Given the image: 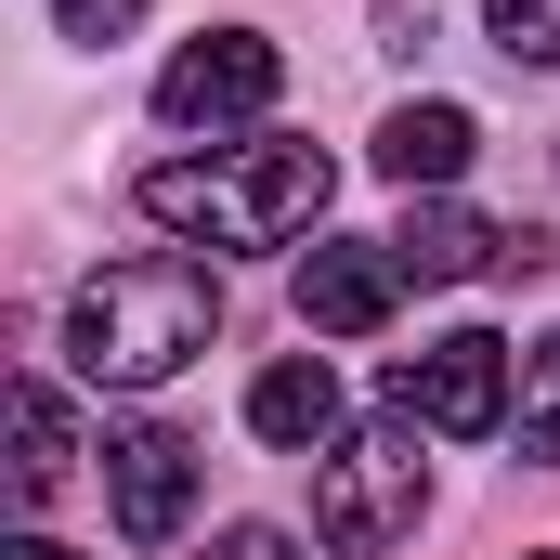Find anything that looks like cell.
<instances>
[{
	"label": "cell",
	"instance_id": "cell-10",
	"mask_svg": "<svg viewBox=\"0 0 560 560\" xmlns=\"http://www.w3.org/2000/svg\"><path fill=\"white\" fill-rule=\"evenodd\" d=\"M469 143H482V118H469V105H392V118H378V170H392L405 196H456Z\"/></svg>",
	"mask_w": 560,
	"mask_h": 560
},
{
	"label": "cell",
	"instance_id": "cell-13",
	"mask_svg": "<svg viewBox=\"0 0 560 560\" xmlns=\"http://www.w3.org/2000/svg\"><path fill=\"white\" fill-rule=\"evenodd\" d=\"M482 26L509 66H560V0H482Z\"/></svg>",
	"mask_w": 560,
	"mask_h": 560
},
{
	"label": "cell",
	"instance_id": "cell-7",
	"mask_svg": "<svg viewBox=\"0 0 560 560\" xmlns=\"http://www.w3.org/2000/svg\"><path fill=\"white\" fill-rule=\"evenodd\" d=\"M392 300H405L392 235H326V248L300 261V326H326V339H365V326H392Z\"/></svg>",
	"mask_w": 560,
	"mask_h": 560
},
{
	"label": "cell",
	"instance_id": "cell-17",
	"mask_svg": "<svg viewBox=\"0 0 560 560\" xmlns=\"http://www.w3.org/2000/svg\"><path fill=\"white\" fill-rule=\"evenodd\" d=\"M0 560H79V548H52V535H13V548H0Z\"/></svg>",
	"mask_w": 560,
	"mask_h": 560
},
{
	"label": "cell",
	"instance_id": "cell-4",
	"mask_svg": "<svg viewBox=\"0 0 560 560\" xmlns=\"http://www.w3.org/2000/svg\"><path fill=\"white\" fill-rule=\"evenodd\" d=\"M275 92H287V52L261 39V26H209V39H183L170 66H156V118L170 131H248V118H275Z\"/></svg>",
	"mask_w": 560,
	"mask_h": 560
},
{
	"label": "cell",
	"instance_id": "cell-11",
	"mask_svg": "<svg viewBox=\"0 0 560 560\" xmlns=\"http://www.w3.org/2000/svg\"><path fill=\"white\" fill-rule=\"evenodd\" d=\"M13 495H52L66 482V405H52V378H13Z\"/></svg>",
	"mask_w": 560,
	"mask_h": 560
},
{
	"label": "cell",
	"instance_id": "cell-15",
	"mask_svg": "<svg viewBox=\"0 0 560 560\" xmlns=\"http://www.w3.org/2000/svg\"><path fill=\"white\" fill-rule=\"evenodd\" d=\"M209 560H300V535H275V522H235V535H209Z\"/></svg>",
	"mask_w": 560,
	"mask_h": 560
},
{
	"label": "cell",
	"instance_id": "cell-2",
	"mask_svg": "<svg viewBox=\"0 0 560 560\" xmlns=\"http://www.w3.org/2000/svg\"><path fill=\"white\" fill-rule=\"evenodd\" d=\"M131 196H143V222H170L196 248H287V235L326 222L339 170L313 143H209V156H156Z\"/></svg>",
	"mask_w": 560,
	"mask_h": 560
},
{
	"label": "cell",
	"instance_id": "cell-12",
	"mask_svg": "<svg viewBox=\"0 0 560 560\" xmlns=\"http://www.w3.org/2000/svg\"><path fill=\"white\" fill-rule=\"evenodd\" d=\"M522 456H535V469L560 456V326L522 352Z\"/></svg>",
	"mask_w": 560,
	"mask_h": 560
},
{
	"label": "cell",
	"instance_id": "cell-8",
	"mask_svg": "<svg viewBox=\"0 0 560 560\" xmlns=\"http://www.w3.org/2000/svg\"><path fill=\"white\" fill-rule=\"evenodd\" d=\"M509 235L522 222H482L456 196H418V222L392 235V261H405V287H469V275H509Z\"/></svg>",
	"mask_w": 560,
	"mask_h": 560
},
{
	"label": "cell",
	"instance_id": "cell-6",
	"mask_svg": "<svg viewBox=\"0 0 560 560\" xmlns=\"http://www.w3.org/2000/svg\"><path fill=\"white\" fill-rule=\"evenodd\" d=\"M105 509H118V535H131V548H170V535H183V522H196V443H183V430H118V443H105Z\"/></svg>",
	"mask_w": 560,
	"mask_h": 560
},
{
	"label": "cell",
	"instance_id": "cell-1",
	"mask_svg": "<svg viewBox=\"0 0 560 560\" xmlns=\"http://www.w3.org/2000/svg\"><path fill=\"white\" fill-rule=\"evenodd\" d=\"M209 339H222V275L183 261V248L105 261V275L66 300V365H79L92 392H156V378H183Z\"/></svg>",
	"mask_w": 560,
	"mask_h": 560
},
{
	"label": "cell",
	"instance_id": "cell-3",
	"mask_svg": "<svg viewBox=\"0 0 560 560\" xmlns=\"http://www.w3.org/2000/svg\"><path fill=\"white\" fill-rule=\"evenodd\" d=\"M430 509V456H418V418H378V430H339L313 456V548L339 560H378L405 548Z\"/></svg>",
	"mask_w": 560,
	"mask_h": 560
},
{
	"label": "cell",
	"instance_id": "cell-9",
	"mask_svg": "<svg viewBox=\"0 0 560 560\" xmlns=\"http://www.w3.org/2000/svg\"><path fill=\"white\" fill-rule=\"evenodd\" d=\"M248 430L287 443V456H326V443H339V378H326V352L261 365V378H248Z\"/></svg>",
	"mask_w": 560,
	"mask_h": 560
},
{
	"label": "cell",
	"instance_id": "cell-5",
	"mask_svg": "<svg viewBox=\"0 0 560 560\" xmlns=\"http://www.w3.org/2000/svg\"><path fill=\"white\" fill-rule=\"evenodd\" d=\"M392 418H418V430H495L509 418V339L495 326H443V339H418L405 365H392Z\"/></svg>",
	"mask_w": 560,
	"mask_h": 560
},
{
	"label": "cell",
	"instance_id": "cell-16",
	"mask_svg": "<svg viewBox=\"0 0 560 560\" xmlns=\"http://www.w3.org/2000/svg\"><path fill=\"white\" fill-rule=\"evenodd\" d=\"M378 26H392V52H418V39H430V0H378Z\"/></svg>",
	"mask_w": 560,
	"mask_h": 560
},
{
	"label": "cell",
	"instance_id": "cell-14",
	"mask_svg": "<svg viewBox=\"0 0 560 560\" xmlns=\"http://www.w3.org/2000/svg\"><path fill=\"white\" fill-rule=\"evenodd\" d=\"M131 26H143V0H52V39H79V52H105Z\"/></svg>",
	"mask_w": 560,
	"mask_h": 560
},
{
	"label": "cell",
	"instance_id": "cell-18",
	"mask_svg": "<svg viewBox=\"0 0 560 560\" xmlns=\"http://www.w3.org/2000/svg\"><path fill=\"white\" fill-rule=\"evenodd\" d=\"M522 560H560V548H522Z\"/></svg>",
	"mask_w": 560,
	"mask_h": 560
}]
</instances>
